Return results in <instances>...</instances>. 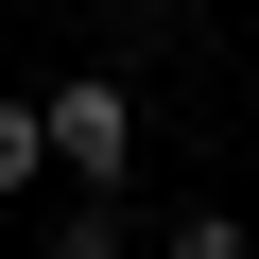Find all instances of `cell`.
<instances>
[{
  "mask_svg": "<svg viewBox=\"0 0 259 259\" xmlns=\"http://www.w3.org/2000/svg\"><path fill=\"white\" fill-rule=\"evenodd\" d=\"M35 173H52V121H35V104H0V207H18Z\"/></svg>",
  "mask_w": 259,
  "mask_h": 259,
  "instance_id": "obj_2",
  "label": "cell"
},
{
  "mask_svg": "<svg viewBox=\"0 0 259 259\" xmlns=\"http://www.w3.org/2000/svg\"><path fill=\"white\" fill-rule=\"evenodd\" d=\"M156 259H242V207H190V225H173Z\"/></svg>",
  "mask_w": 259,
  "mask_h": 259,
  "instance_id": "obj_3",
  "label": "cell"
},
{
  "mask_svg": "<svg viewBox=\"0 0 259 259\" xmlns=\"http://www.w3.org/2000/svg\"><path fill=\"white\" fill-rule=\"evenodd\" d=\"M35 259H104V207H87V225H52V242H35Z\"/></svg>",
  "mask_w": 259,
  "mask_h": 259,
  "instance_id": "obj_4",
  "label": "cell"
},
{
  "mask_svg": "<svg viewBox=\"0 0 259 259\" xmlns=\"http://www.w3.org/2000/svg\"><path fill=\"white\" fill-rule=\"evenodd\" d=\"M242 121H259V87H242Z\"/></svg>",
  "mask_w": 259,
  "mask_h": 259,
  "instance_id": "obj_5",
  "label": "cell"
},
{
  "mask_svg": "<svg viewBox=\"0 0 259 259\" xmlns=\"http://www.w3.org/2000/svg\"><path fill=\"white\" fill-rule=\"evenodd\" d=\"M35 121H52V173L87 207H121V173H139V87L121 69H69V87H35Z\"/></svg>",
  "mask_w": 259,
  "mask_h": 259,
  "instance_id": "obj_1",
  "label": "cell"
}]
</instances>
